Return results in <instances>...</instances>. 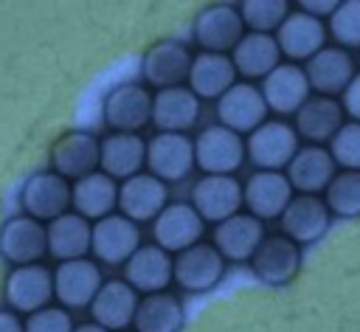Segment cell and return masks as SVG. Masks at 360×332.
<instances>
[{
  "label": "cell",
  "instance_id": "obj_8",
  "mask_svg": "<svg viewBox=\"0 0 360 332\" xmlns=\"http://www.w3.org/2000/svg\"><path fill=\"white\" fill-rule=\"evenodd\" d=\"M191 205L205 222H225L245 205V183L233 174H202L191 189Z\"/></svg>",
  "mask_w": 360,
  "mask_h": 332
},
{
  "label": "cell",
  "instance_id": "obj_38",
  "mask_svg": "<svg viewBox=\"0 0 360 332\" xmlns=\"http://www.w3.org/2000/svg\"><path fill=\"white\" fill-rule=\"evenodd\" d=\"M329 37L338 48H360V0L338 3L335 14L329 17Z\"/></svg>",
  "mask_w": 360,
  "mask_h": 332
},
{
  "label": "cell",
  "instance_id": "obj_14",
  "mask_svg": "<svg viewBox=\"0 0 360 332\" xmlns=\"http://www.w3.org/2000/svg\"><path fill=\"white\" fill-rule=\"evenodd\" d=\"M202 234H205V219L197 214L191 203H169L160 211V217L152 222L155 245H160L174 256L202 242Z\"/></svg>",
  "mask_w": 360,
  "mask_h": 332
},
{
  "label": "cell",
  "instance_id": "obj_10",
  "mask_svg": "<svg viewBox=\"0 0 360 332\" xmlns=\"http://www.w3.org/2000/svg\"><path fill=\"white\" fill-rule=\"evenodd\" d=\"M48 253V225L28 217V214H14L3 222L0 228V256L14 264H37Z\"/></svg>",
  "mask_w": 360,
  "mask_h": 332
},
{
  "label": "cell",
  "instance_id": "obj_42",
  "mask_svg": "<svg viewBox=\"0 0 360 332\" xmlns=\"http://www.w3.org/2000/svg\"><path fill=\"white\" fill-rule=\"evenodd\" d=\"M335 8H338V3H332V0H301V11H307V14H312V17H323V14H335Z\"/></svg>",
  "mask_w": 360,
  "mask_h": 332
},
{
  "label": "cell",
  "instance_id": "obj_17",
  "mask_svg": "<svg viewBox=\"0 0 360 332\" xmlns=\"http://www.w3.org/2000/svg\"><path fill=\"white\" fill-rule=\"evenodd\" d=\"M124 281L135 287L138 295L166 293V287L174 281V256L155 242L141 245L124 264Z\"/></svg>",
  "mask_w": 360,
  "mask_h": 332
},
{
  "label": "cell",
  "instance_id": "obj_7",
  "mask_svg": "<svg viewBox=\"0 0 360 332\" xmlns=\"http://www.w3.org/2000/svg\"><path fill=\"white\" fill-rule=\"evenodd\" d=\"M194 166V141L186 132H155L146 141V169L163 183L186 180Z\"/></svg>",
  "mask_w": 360,
  "mask_h": 332
},
{
  "label": "cell",
  "instance_id": "obj_26",
  "mask_svg": "<svg viewBox=\"0 0 360 332\" xmlns=\"http://www.w3.org/2000/svg\"><path fill=\"white\" fill-rule=\"evenodd\" d=\"M146 166V141L141 132H110L101 138V172L124 183Z\"/></svg>",
  "mask_w": 360,
  "mask_h": 332
},
{
  "label": "cell",
  "instance_id": "obj_13",
  "mask_svg": "<svg viewBox=\"0 0 360 332\" xmlns=\"http://www.w3.org/2000/svg\"><path fill=\"white\" fill-rule=\"evenodd\" d=\"M101 284L104 279L93 259L59 262L53 270V293H56L59 307L65 309H90Z\"/></svg>",
  "mask_w": 360,
  "mask_h": 332
},
{
  "label": "cell",
  "instance_id": "obj_11",
  "mask_svg": "<svg viewBox=\"0 0 360 332\" xmlns=\"http://www.w3.org/2000/svg\"><path fill=\"white\" fill-rule=\"evenodd\" d=\"M225 262L228 259L214 248V242H197L174 256V284L183 293H208L222 281Z\"/></svg>",
  "mask_w": 360,
  "mask_h": 332
},
{
  "label": "cell",
  "instance_id": "obj_33",
  "mask_svg": "<svg viewBox=\"0 0 360 332\" xmlns=\"http://www.w3.org/2000/svg\"><path fill=\"white\" fill-rule=\"evenodd\" d=\"M231 59H233L239 76H245V79H262L264 82L281 65V48H278L276 34L248 31L242 37V42L233 48Z\"/></svg>",
  "mask_w": 360,
  "mask_h": 332
},
{
  "label": "cell",
  "instance_id": "obj_41",
  "mask_svg": "<svg viewBox=\"0 0 360 332\" xmlns=\"http://www.w3.org/2000/svg\"><path fill=\"white\" fill-rule=\"evenodd\" d=\"M340 104H343V113H346L352 121H360V73H357V76L352 79V84L343 90Z\"/></svg>",
  "mask_w": 360,
  "mask_h": 332
},
{
  "label": "cell",
  "instance_id": "obj_22",
  "mask_svg": "<svg viewBox=\"0 0 360 332\" xmlns=\"http://www.w3.org/2000/svg\"><path fill=\"white\" fill-rule=\"evenodd\" d=\"M276 39L281 56H287L290 62H309L326 48V25L307 11H290L284 25L276 31Z\"/></svg>",
  "mask_w": 360,
  "mask_h": 332
},
{
  "label": "cell",
  "instance_id": "obj_6",
  "mask_svg": "<svg viewBox=\"0 0 360 332\" xmlns=\"http://www.w3.org/2000/svg\"><path fill=\"white\" fill-rule=\"evenodd\" d=\"M248 155V141L239 132L211 124L194 138V158L205 174H233Z\"/></svg>",
  "mask_w": 360,
  "mask_h": 332
},
{
  "label": "cell",
  "instance_id": "obj_12",
  "mask_svg": "<svg viewBox=\"0 0 360 332\" xmlns=\"http://www.w3.org/2000/svg\"><path fill=\"white\" fill-rule=\"evenodd\" d=\"M191 62H194V53L180 39H160L143 53L141 73H143V82L158 93V90L180 87L183 82H188Z\"/></svg>",
  "mask_w": 360,
  "mask_h": 332
},
{
  "label": "cell",
  "instance_id": "obj_44",
  "mask_svg": "<svg viewBox=\"0 0 360 332\" xmlns=\"http://www.w3.org/2000/svg\"><path fill=\"white\" fill-rule=\"evenodd\" d=\"M73 332H110V329L98 326L96 321H87V324H76V329H73Z\"/></svg>",
  "mask_w": 360,
  "mask_h": 332
},
{
  "label": "cell",
  "instance_id": "obj_28",
  "mask_svg": "<svg viewBox=\"0 0 360 332\" xmlns=\"http://www.w3.org/2000/svg\"><path fill=\"white\" fill-rule=\"evenodd\" d=\"M200 118V98L188 84L158 90L152 101V124L158 132H188Z\"/></svg>",
  "mask_w": 360,
  "mask_h": 332
},
{
  "label": "cell",
  "instance_id": "obj_36",
  "mask_svg": "<svg viewBox=\"0 0 360 332\" xmlns=\"http://www.w3.org/2000/svg\"><path fill=\"white\" fill-rule=\"evenodd\" d=\"M239 14L245 20V28L256 34H276L290 17V3L287 0H245L239 6Z\"/></svg>",
  "mask_w": 360,
  "mask_h": 332
},
{
  "label": "cell",
  "instance_id": "obj_23",
  "mask_svg": "<svg viewBox=\"0 0 360 332\" xmlns=\"http://www.w3.org/2000/svg\"><path fill=\"white\" fill-rule=\"evenodd\" d=\"M329 205L318 194H295L281 214V231L298 245L318 242L329 228Z\"/></svg>",
  "mask_w": 360,
  "mask_h": 332
},
{
  "label": "cell",
  "instance_id": "obj_32",
  "mask_svg": "<svg viewBox=\"0 0 360 332\" xmlns=\"http://www.w3.org/2000/svg\"><path fill=\"white\" fill-rule=\"evenodd\" d=\"M236 65L228 53H208L200 51L194 53L191 73H188V87L194 90L197 98H214L219 101L233 84H236Z\"/></svg>",
  "mask_w": 360,
  "mask_h": 332
},
{
  "label": "cell",
  "instance_id": "obj_3",
  "mask_svg": "<svg viewBox=\"0 0 360 332\" xmlns=\"http://www.w3.org/2000/svg\"><path fill=\"white\" fill-rule=\"evenodd\" d=\"M3 298H6L8 309H14L17 315H34V312L51 307V298H56L53 270L45 267L42 262L11 267L6 276V284H3Z\"/></svg>",
  "mask_w": 360,
  "mask_h": 332
},
{
  "label": "cell",
  "instance_id": "obj_21",
  "mask_svg": "<svg viewBox=\"0 0 360 332\" xmlns=\"http://www.w3.org/2000/svg\"><path fill=\"white\" fill-rule=\"evenodd\" d=\"M309 79L307 70L298 68L295 62H281L264 82H262V96L267 107L276 115H295L307 98H309Z\"/></svg>",
  "mask_w": 360,
  "mask_h": 332
},
{
  "label": "cell",
  "instance_id": "obj_30",
  "mask_svg": "<svg viewBox=\"0 0 360 332\" xmlns=\"http://www.w3.org/2000/svg\"><path fill=\"white\" fill-rule=\"evenodd\" d=\"M93 250V222L76 211H68L48 222V253L59 262L87 259Z\"/></svg>",
  "mask_w": 360,
  "mask_h": 332
},
{
  "label": "cell",
  "instance_id": "obj_24",
  "mask_svg": "<svg viewBox=\"0 0 360 332\" xmlns=\"http://www.w3.org/2000/svg\"><path fill=\"white\" fill-rule=\"evenodd\" d=\"M264 222L253 214H233L231 219L214 225V248L231 262H250L264 242Z\"/></svg>",
  "mask_w": 360,
  "mask_h": 332
},
{
  "label": "cell",
  "instance_id": "obj_40",
  "mask_svg": "<svg viewBox=\"0 0 360 332\" xmlns=\"http://www.w3.org/2000/svg\"><path fill=\"white\" fill-rule=\"evenodd\" d=\"M73 329L76 324L70 318V309L56 307V304L25 318V332H73Z\"/></svg>",
  "mask_w": 360,
  "mask_h": 332
},
{
  "label": "cell",
  "instance_id": "obj_27",
  "mask_svg": "<svg viewBox=\"0 0 360 332\" xmlns=\"http://www.w3.org/2000/svg\"><path fill=\"white\" fill-rule=\"evenodd\" d=\"M335 174H338V163H335L329 146H318V143L301 146L295 152L292 163L287 166V177L292 183V189L301 194L326 191L329 183L335 180Z\"/></svg>",
  "mask_w": 360,
  "mask_h": 332
},
{
  "label": "cell",
  "instance_id": "obj_1",
  "mask_svg": "<svg viewBox=\"0 0 360 332\" xmlns=\"http://www.w3.org/2000/svg\"><path fill=\"white\" fill-rule=\"evenodd\" d=\"M20 205L22 214L48 225L73 208V183L56 174L53 169L34 172L20 189Z\"/></svg>",
  "mask_w": 360,
  "mask_h": 332
},
{
  "label": "cell",
  "instance_id": "obj_2",
  "mask_svg": "<svg viewBox=\"0 0 360 332\" xmlns=\"http://www.w3.org/2000/svg\"><path fill=\"white\" fill-rule=\"evenodd\" d=\"M298 149L301 146H298L295 124H287L281 118H270L248 135V158L259 172L287 169Z\"/></svg>",
  "mask_w": 360,
  "mask_h": 332
},
{
  "label": "cell",
  "instance_id": "obj_15",
  "mask_svg": "<svg viewBox=\"0 0 360 332\" xmlns=\"http://www.w3.org/2000/svg\"><path fill=\"white\" fill-rule=\"evenodd\" d=\"M267 101L262 96V87L250 84V82H236L219 101H217V118L222 127L239 132V135H250L253 129H259L267 121Z\"/></svg>",
  "mask_w": 360,
  "mask_h": 332
},
{
  "label": "cell",
  "instance_id": "obj_39",
  "mask_svg": "<svg viewBox=\"0 0 360 332\" xmlns=\"http://www.w3.org/2000/svg\"><path fill=\"white\" fill-rule=\"evenodd\" d=\"M329 152L340 169L360 172V121H346L329 141Z\"/></svg>",
  "mask_w": 360,
  "mask_h": 332
},
{
  "label": "cell",
  "instance_id": "obj_34",
  "mask_svg": "<svg viewBox=\"0 0 360 332\" xmlns=\"http://www.w3.org/2000/svg\"><path fill=\"white\" fill-rule=\"evenodd\" d=\"M118 191H121V183L98 169L73 183V211L87 217L90 222H98V219L115 214Z\"/></svg>",
  "mask_w": 360,
  "mask_h": 332
},
{
  "label": "cell",
  "instance_id": "obj_20",
  "mask_svg": "<svg viewBox=\"0 0 360 332\" xmlns=\"http://www.w3.org/2000/svg\"><path fill=\"white\" fill-rule=\"evenodd\" d=\"M292 183L284 172H253L245 180V208L248 214L264 219H281L292 203Z\"/></svg>",
  "mask_w": 360,
  "mask_h": 332
},
{
  "label": "cell",
  "instance_id": "obj_9",
  "mask_svg": "<svg viewBox=\"0 0 360 332\" xmlns=\"http://www.w3.org/2000/svg\"><path fill=\"white\" fill-rule=\"evenodd\" d=\"M51 169L76 183L101 169V138L84 129H70L51 146Z\"/></svg>",
  "mask_w": 360,
  "mask_h": 332
},
{
  "label": "cell",
  "instance_id": "obj_37",
  "mask_svg": "<svg viewBox=\"0 0 360 332\" xmlns=\"http://www.w3.org/2000/svg\"><path fill=\"white\" fill-rule=\"evenodd\" d=\"M326 205L338 217H360V172H338L326 189Z\"/></svg>",
  "mask_w": 360,
  "mask_h": 332
},
{
  "label": "cell",
  "instance_id": "obj_18",
  "mask_svg": "<svg viewBox=\"0 0 360 332\" xmlns=\"http://www.w3.org/2000/svg\"><path fill=\"white\" fill-rule=\"evenodd\" d=\"M169 205V189L160 177L141 172L121 183L118 191V214L129 217L132 222H155L160 211Z\"/></svg>",
  "mask_w": 360,
  "mask_h": 332
},
{
  "label": "cell",
  "instance_id": "obj_5",
  "mask_svg": "<svg viewBox=\"0 0 360 332\" xmlns=\"http://www.w3.org/2000/svg\"><path fill=\"white\" fill-rule=\"evenodd\" d=\"M152 101L155 93L141 82L115 84L104 98V121L110 132H141L152 124Z\"/></svg>",
  "mask_w": 360,
  "mask_h": 332
},
{
  "label": "cell",
  "instance_id": "obj_19",
  "mask_svg": "<svg viewBox=\"0 0 360 332\" xmlns=\"http://www.w3.org/2000/svg\"><path fill=\"white\" fill-rule=\"evenodd\" d=\"M250 267L259 276V281H264L270 287H281V284L292 281L301 267V245L284 234H270L253 253Z\"/></svg>",
  "mask_w": 360,
  "mask_h": 332
},
{
  "label": "cell",
  "instance_id": "obj_31",
  "mask_svg": "<svg viewBox=\"0 0 360 332\" xmlns=\"http://www.w3.org/2000/svg\"><path fill=\"white\" fill-rule=\"evenodd\" d=\"M304 70H307L309 87H312L318 96H332V98H335V93H343V90L352 84V79L357 76L349 51H343V48H338V45H335V48L326 45L321 53H315V56L304 65Z\"/></svg>",
  "mask_w": 360,
  "mask_h": 332
},
{
  "label": "cell",
  "instance_id": "obj_35",
  "mask_svg": "<svg viewBox=\"0 0 360 332\" xmlns=\"http://www.w3.org/2000/svg\"><path fill=\"white\" fill-rule=\"evenodd\" d=\"M135 332H177L183 326V304L174 293L141 295L135 312Z\"/></svg>",
  "mask_w": 360,
  "mask_h": 332
},
{
  "label": "cell",
  "instance_id": "obj_29",
  "mask_svg": "<svg viewBox=\"0 0 360 332\" xmlns=\"http://www.w3.org/2000/svg\"><path fill=\"white\" fill-rule=\"evenodd\" d=\"M343 104L332 96H309L307 104L295 113V132L298 138L309 141V143H329L338 129L346 124L343 121Z\"/></svg>",
  "mask_w": 360,
  "mask_h": 332
},
{
  "label": "cell",
  "instance_id": "obj_43",
  "mask_svg": "<svg viewBox=\"0 0 360 332\" xmlns=\"http://www.w3.org/2000/svg\"><path fill=\"white\" fill-rule=\"evenodd\" d=\"M0 332H25V321L14 309H0Z\"/></svg>",
  "mask_w": 360,
  "mask_h": 332
},
{
  "label": "cell",
  "instance_id": "obj_4",
  "mask_svg": "<svg viewBox=\"0 0 360 332\" xmlns=\"http://www.w3.org/2000/svg\"><path fill=\"white\" fill-rule=\"evenodd\" d=\"M245 20L239 14V6L231 3H214L205 6L197 17H194V42L200 45V51L208 53H233V48L242 42L245 37Z\"/></svg>",
  "mask_w": 360,
  "mask_h": 332
},
{
  "label": "cell",
  "instance_id": "obj_25",
  "mask_svg": "<svg viewBox=\"0 0 360 332\" xmlns=\"http://www.w3.org/2000/svg\"><path fill=\"white\" fill-rule=\"evenodd\" d=\"M138 304H141V295L135 293V287H129L124 279H112L101 284L96 301L90 304V318L98 326L118 332L135 324Z\"/></svg>",
  "mask_w": 360,
  "mask_h": 332
},
{
  "label": "cell",
  "instance_id": "obj_16",
  "mask_svg": "<svg viewBox=\"0 0 360 332\" xmlns=\"http://www.w3.org/2000/svg\"><path fill=\"white\" fill-rule=\"evenodd\" d=\"M141 248V228L124 214H110L93 222V256L110 267L127 264Z\"/></svg>",
  "mask_w": 360,
  "mask_h": 332
}]
</instances>
